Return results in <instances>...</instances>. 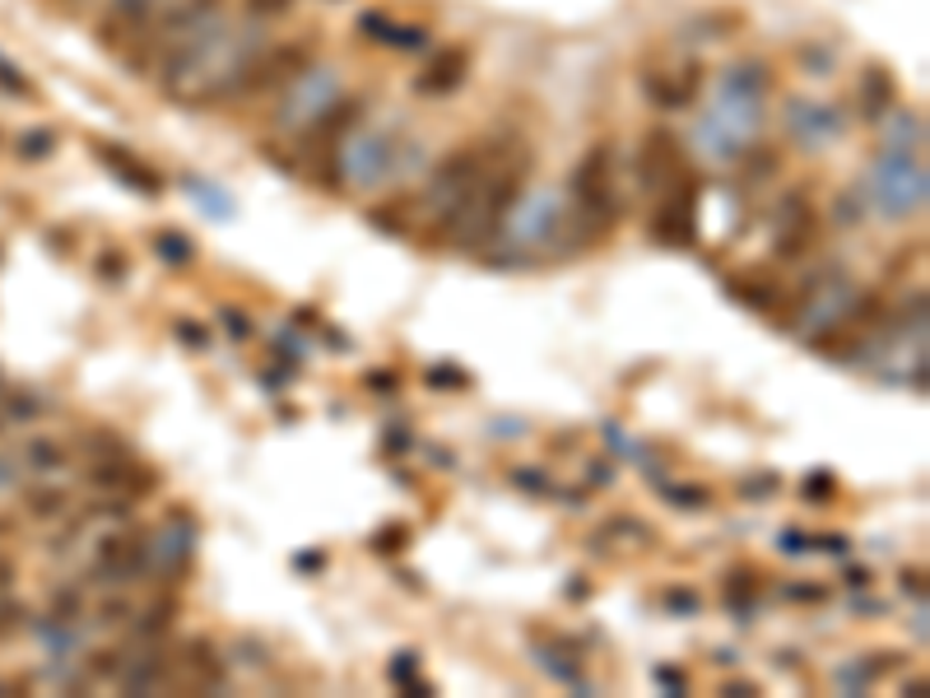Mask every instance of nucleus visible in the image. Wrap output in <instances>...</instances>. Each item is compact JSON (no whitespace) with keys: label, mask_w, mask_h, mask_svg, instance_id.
<instances>
[{"label":"nucleus","mask_w":930,"mask_h":698,"mask_svg":"<svg viewBox=\"0 0 930 698\" xmlns=\"http://www.w3.org/2000/svg\"><path fill=\"white\" fill-rule=\"evenodd\" d=\"M814 238V215L805 200H786V224H778V252L782 256H800Z\"/></svg>","instance_id":"f8f14e48"},{"label":"nucleus","mask_w":930,"mask_h":698,"mask_svg":"<svg viewBox=\"0 0 930 698\" xmlns=\"http://www.w3.org/2000/svg\"><path fill=\"white\" fill-rule=\"evenodd\" d=\"M526 168H531V154H526V149L512 154V159H503V164L471 191V200H465L456 215H447L443 233H447V238H452L461 252L484 247V243L503 228V219L512 215L516 196H522V187H526Z\"/></svg>","instance_id":"f03ea898"},{"label":"nucleus","mask_w":930,"mask_h":698,"mask_svg":"<svg viewBox=\"0 0 930 698\" xmlns=\"http://www.w3.org/2000/svg\"><path fill=\"white\" fill-rule=\"evenodd\" d=\"M368 386H377V392H396V373H373Z\"/></svg>","instance_id":"4c0bfd02"},{"label":"nucleus","mask_w":930,"mask_h":698,"mask_svg":"<svg viewBox=\"0 0 930 698\" xmlns=\"http://www.w3.org/2000/svg\"><path fill=\"white\" fill-rule=\"evenodd\" d=\"M902 591H917V597H921V591H926L921 587V573H902Z\"/></svg>","instance_id":"a19ab883"},{"label":"nucleus","mask_w":930,"mask_h":698,"mask_svg":"<svg viewBox=\"0 0 930 698\" xmlns=\"http://www.w3.org/2000/svg\"><path fill=\"white\" fill-rule=\"evenodd\" d=\"M98 271L108 275V279H117V275H121V256H117V252H102V256H98Z\"/></svg>","instance_id":"c9c22d12"},{"label":"nucleus","mask_w":930,"mask_h":698,"mask_svg":"<svg viewBox=\"0 0 930 698\" xmlns=\"http://www.w3.org/2000/svg\"><path fill=\"white\" fill-rule=\"evenodd\" d=\"M89 484L112 489V494L140 499V494H149V489L159 484V475H154L149 465H131V461H121V456H102V461L89 465Z\"/></svg>","instance_id":"1a4fd4ad"},{"label":"nucleus","mask_w":930,"mask_h":698,"mask_svg":"<svg viewBox=\"0 0 930 698\" xmlns=\"http://www.w3.org/2000/svg\"><path fill=\"white\" fill-rule=\"evenodd\" d=\"M38 410H42V405H38L29 392H14V396L6 401V420H33Z\"/></svg>","instance_id":"a878e982"},{"label":"nucleus","mask_w":930,"mask_h":698,"mask_svg":"<svg viewBox=\"0 0 930 698\" xmlns=\"http://www.w3.org/2000/svg\"><path fill=\"white\" fill-rule=\"evenodd\" d=\"M415 666H419L415 652H400V657L392 661V680H396V685H409V680H415Z\"/></svg>","instance_id":"c85d7f7f"},{"label":"nucleus","mask_w":930,"mask_h":698,"mask_svg":"<svg viewBox=\"0 0 930 698\" xmlns=\"http://www.w3.org/2000/svg\"><path fill=\"white\" fill-rule=\"evenodd\" d=\"M149 568V545L140 535H108V540H98V554H93V578L102 587H121V582H131L140 578Z\"/></svg>","instance_id":"423d86ee"},{"label":"nucleus","mask_w":930,"mask_h":698,"mask_svg":"<svg viewBox=\"0 0 930 698\" xmlns=\"http://www.w3.org/2000/svg\"><path fill=\"white\" fill-rule=\"evenodd\" d=\"M665 499H675V503H693V508H703L712 494L708 489H665Z\"/></svg>","instance_id":"2f4dec72"},{"label":"nucleus","mask_w":930,"mask_h":698,"mask_svg":"<svg viewBox=\"0 0 930 698\" xmlns=\"http://www.w3.org/2000/svg\"><path fill=\"white\" fill-rule=\"evenodd\" d=\"M307 70V42H279V47H261L251 57V66L243 70L233 98H256V94H275Z\"/></svg>","instance_id":"39448f33"},{"label":"nucleus","mask_w":930,"mask_h":698,"mask_svg":"<svg viewBox=\"0 0 930 698\" xmlns=\"http://www.w3.org/2000/svg\"><path fill=\"white\" fill-rule=\"evenodd\" d=\"M61 512H66L61 489H33L29 494V517H61Z\"/></svg>","instance_id":"aec40b11"},{"label":"nucleus","mask_w":930,"mask_h":698,"mask_svg":"<svg viewBox=\"0 0 930 698\" xmlns=\"http://www.w3.org/2000/svg\"><path fill=\"white\" fill-rule=\"evenodd\" d=\"M23 619H29V610H23L19 601H0V642L14 638L23 629Z\"/></svg>","instance_id":"b1692460"},{"label":"nucleus","mask_w":930,"mask_h":698,"mask_svg":"<svg viewBox=\"0 0 930 698\" xmlns=\"http://www.w3.org/2000/svg\"><path fill=\"white\" fill-rule=\"evenodd\" d=\"M786 597L791 601H823L829 591H823V587H786Z\"/></svg>","instance_id":"f704fd0d"},{"label":"nucleus","mask_w":930,"mask_h":698,"mask_svg":"<svg viewBox=\"0 0 930 698\" xmlns=\"http://www.w3.org/2000/svg\"><path fill=\"white\" fill-rule=\"evenodd\" d=\"M256 51H261V42L243 38L233 23H205V29L196 23L191 33H182V47L168 51L164 89H172L182 102L233 98Z\"/></svg>","instance_id":"f257e3e1"},{"label":"nucleus","mask_w":930,"mask_h":698,"mask_svg":"<svg viewBox=\"0 0 930 698\" xmlns=\"http://www.w3.org/2000/svg\"><path fill=\"white\" fill-rule=\"evenodd\" d=\"M721 694H731V698H754L759 689H754V685H744V680H735V685H726Z\"/></svg>","instance_id":"58836bf2"},{"label":"nucleus","mask_w":930,"mask_h":698,"mask_svg":"<svg viewBox=\"0 0 930 698\" xmlns=\"http://www.w3.org/2000/svg\"><path fill=\"white\" fill-rule=\"evenodd\" d=\"M154 247H159V256H164L168 266H187L191 256H196L187 233H172V228H168V233H159V238H154Z\"/></svg>","instance_id":"f3484780"},{"label":"nucleus","mask_w":930,"mask_h":698,"mask_svg":"<svg viewBox=\"0 0 930 698\" xmlns=\"http://www.w3.org/2000/svg\"><path fill=\"white\" fill-rule=\"evenodd\" d=\"M647 94L661 102V108H684V102H693V94H698V70H684L680 80L652 75V80H647Z\"/></svg>","instance_id":"2eb2a0df"},{"label":"nucleus","mask_w":930,"mask_h":698,"mask_svg":"<svg viewBox=\"0 0 930 698\" xmlns=\"http://www.w3.org/2000/svg\"><path fill=\"white\" fill-rule=\"evenodd\" d=\"M298 563H303V568H321V563H326V554H303Z\"/></svg>","instance_id":"79ce46f5"},{"label":"nucleus","mask_w":930,"mask_h":698,"mask_svg":"<svg viewBox=\"0 0 930 698\" xmlns=\"http://www.w3.org/2000/svg\"><path fill=\"white\" fill-rule=\"evenodd\" d=\"M10 582H14V563H10L6 554H0V591H6Z\"/></svg>","instance_id":"ea45409f"},{"label":"nucleus","mask_w":930,"mask_h":698,"mask_svg":"<svg viewBox=\"0 0 930 698\" xmlns=\"http://www.w3.org/2000/svg\"><path fill=\"white\" fill-rule=\"evenodd\" d=\"M805 494H810V499H829V494H833V475L819 471L814 480H805Z\"/></svg>","instance_id":"473e14b6"},{"label":"nucleus","mask_w":930,"mask_h":698,"mask_svg":"<svg viewBox=\"0 0 930 698\" xmlns=\"http://www.w3.org/2000/svg\"><path fill=\"white\" fill-rule=\"evenodd\" d=\"M177 341L191 345V350H205V345H210V331H200L191 322H177Z\"/></svg>","instance_id":"c756f323"},{"label":"nucleus","mask_w":930,"mask_h":698,"mask_svg":"<svg viewBox=\"0 0 930 698\" xmlns=\"http://www.w3.org/2000/svg\"><path fill=\"white\" fill-rule=\"evenodd\" d=\"M610 173H614V149L610 145H596L577 164V173H573V196H577L573 228H577V243L601 238V233L619 219V196L610 187Z\"/></svg>","instance_id":"7ed1b4c3"},{"label":"nucleus","mask_w":930,"mask_h":698,"mask_svg":"<svg viewBox=\"0 0 930 698\" xmlns=\"http://www.w3.org/2000/svg\"><path fill=\"white\" fill-rule=\"evenodd\" d=\"M861 98H865V112L870 117H880L889 102H893V75L889 70H865V80H861Z\"/></svg>","instance_id":"dca6fc26"},{"label":"nucleus","mask_w":930,"mask_h":698,"mask_svg":"<svg viewBox=\"0 0 930 698\" xmlns=\"http://www.w3.org/2000/svg\"><path fill=\"white\" fill-rule=\"evenodd\" d=\"M754 591H759V587L749 582V573H735V578H726V597H731L740 610H744L749 601H754Z\"/></svg>","instance_id":"bb28decb"},{"label":"nucleus","mask_w":930,"mask_h":698,"mask_svg":"<svg viewBox=\"0 0 930 698\" xmlns=\"http://www.w3.org/2000/svg\"><path fill=\"white\" fill-rule=\"evenodd\" d=\"M358 112H364V108H358L354 98H340L335 108H326V117L313 121V131H307V145H321V149H326V145H340L345 131L358 121Z\"/></svg>","instance_id":"ddd939ff"},{"label":"nucleus","mask_w":930,"mask_h":698,"mask_svg":"<svg viewBox=\"0 0 930 698\" xmlns=\"http://www.w3.org/2000/svg\"><path fill=\"white\" fill-rule=\"evenodd\" d=\"M219 0H159V14H154V33H191L196 23L210 19V10Z\"/></svg>","instance_id":"9b49d317"},{"label":"nucleus","mask_w":930,"mask_h":698,"mask_svg":"<svg viewBox=\"0 0 930 698\" xmlns=\"http://www.w3.org/2000/svg\"><path fill=\"white\" fill-rule=\"evenodd\" d=\"M182 666L191 670V680H196V685H210V689H219V685H224V666H219L215 648H210L205 638H191V642H187Z\"/></svg>","instance_id":"4468645a"},{"label":"nucleus","mask_w":930,"mask_h":698,"mask_svg":"<svg viewBox=\"0 0 930 698\" xmlns=\"http://www.w3.org/2000/svg\"><path fill=\"white\" fill-rule=\"evenodd\" d=\"M23 461H29L33 471H57V465L66 461V452H61L57 443H51V438H33V443L23 448Z\"/></svg>","instance_id":"a211bd4d"},{"label":"nucleus","mask_w":930,"mask_h":698,"mask_svg":"<svg viewBox=\"0 0 930 698\" xmlns=\"http://www.w3.org/2000/svg\"><path fill=\"white\" fill-rule=\"evenodd\" d=\"M172 615H177V606H172V601H159V606H154V610L145 615V625H140V633H145V638H159V633H164V629L172 625Z\"/></svg>","instance_id":"5701e85b"},{"label":"nucleus","mask_w":930,"mask_h":698,"mask_svg":"<svg viewBox=\"0 0 930 698\" xmlns=\"http://www.w3.org/2000/svg\"><path fill=\"white\" fill-rule=\"evenodd\" d=\"M670 606H675V610H698V597H693V591H670Z\"/></svg>","instance_id":"e433bc0d"},{"label":"nucleus","mask_w":930,"mask_h":698,"mask_svg":"<svg viewBox=\"0 0 930 698\" xmlns=\"http://www.w3.org/2000/svg\"><path fill=\"white\" fill-rule=\"evenodd\" d=\"M637 173H642V187H670L675 177L684 173V145L675 131H665V126H656V131H647V140H642V154H637Z\"/></svg>","instance_id":"0eeeda50"},{"label":"nucleus","mask_w":930,"mask_h":698,"mask_svg":"<svg viewBox=\"0 0 930 698\" xmlns=\"http://www.w3.org/2000/svg\"><path fill=\"white\" fill-rule=\"evenodd\" d=\"M224 322H228V335H238V341L251 335V322H247V313H238V307H224Z\"/></svg>","instance_id":"7c9ffc66"},{"label":"nucleus","mask_w":930,"mask_h":698,"mask_svg":"<svg viewBox=\"0 0 930 698\" xmlns=\"http://www.w3.org/2000/svg\"><path fill=\"white\" fill-rule=\"evenodd\" d=\"M405 540H409V527H405V522L382 527V531L373 535V550H377V554H400V550H405Z\"/></svg>","instance_id":"4be33fe9"},{"label":"nucleus","mask_w":930,"mask_h":698,"mask_svg":"<svg viewBox=\"0 0 930 698\" xmlns=\"http://www.w3.org/2000/svg\"><path fill=\"white\" fill-rule=\"evenodd\" d=\"M465 70H471V57H465V47H443L433 51L424 61V70L415 75V94L419 98H447L465 85Z\"/></svg>","instance_id":"6e6552de"},{"label":"nucleus","mask_w":930,"mask_h":698,"mask_svg":"<svg viewBox=\"0 0 930 698\" xmlns=\"http://www.w3.org/2000/svg\"><path fill=\"white\" fill-rule=\"evenodd\" d=\"M14 149H19V159H47V154L57 149V136L51 131H23Z\"/></svg>","instance_id":"412c9836"},{"label":"nucleus","mask_w":930,"mask_h":698,"mask_svg":"<svg viewBox=\"0 0 930 698\" xmlns=\"http://www.w3.org/2000/svg\"><path fill=\"white\" fill-rule=\"evenodd\" d=\"M93 154L102 164H108L112 173H117V183H126V187H136L140 196H159L164 191V177L154 173V168H145L136 154H126V149H117V145H108V140H98V145H89Z\"/></svg>","instance_id":"9d476101"},{"label":"nucleus","mask_w":930,"mask_h":698,"mask_svg":"<svg viewBox=\"0 0 930 698\" xmlns=\"http://www.w3.org/2000/svg\"><path fill=\"white\" fill-rule=\"evenodd\" d=\"M652 238L665 247L698 243V173L693 168H684L675 183L661 187V210L652 219Z\"/></svg>","instance_id":"20e7f679"},{"label":"nucleus","mask_w":930,"mask_h":698,"mask_svg":"<svg viewBox=\"0 0 930 698\" xmlns=\"http://www.w3.org/2000/svg\"><path fill=\"white\" fill-rule=\"evenodd\" d=\"M243 6H247L251 19H279V14L294 10V0H243Z\"/></svg>","instance_id":"393cba45"},{"label":"nucleus","mask_w":930,"mask_h":698,"mask_svg":"<svg viewBox=\"0 0 930 698\" xmlns=\"http://www.w3.org/2000/svg\"><path fill=\"white\" fill-rule=\"evenodd\" d=\"M0 89H10V94H19V98H33V85L23 80L19 70H10L6 61H0Z\"/></svg>","instance_id":"cd10ccee"},{"label":"nucleus","mask_w":930,"mask_h":698,"mask_svg":"<svg viewBox=\"0 0 930 698\" xmlns=\"http://www.w3.org/2000/svg\"><path fill=\"white\" fill-rule=\"evenodd\" d=\"M364 29H368L373 38H382V42H396V47H415V42H424L419 29H386L382 14H364Z\"/></svg>","instance_id":"6ab92c4d"},{"label":"nucleus","mask_w":930,"mask_h":698,"mask_svg":"<svg viewBox=\"0 0 930 698\" xmlns=\"http://www.w3.org/2000/svg\"><path fill=\"white\" fill-rule=\"evenodd\" d=\"M428 382H433V386H471V377H465V373H452V368H433Z\"/></svg>","instance_id":"72a5a7b5"}]
</instances>
